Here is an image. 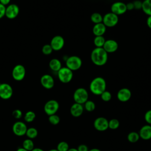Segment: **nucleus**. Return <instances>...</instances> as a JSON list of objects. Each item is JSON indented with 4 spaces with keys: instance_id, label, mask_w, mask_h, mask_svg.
Masks as SVG:
<instances>
[{
    "instance_id": "obj_1",
    "label": "nucleus",
    "mask_w": 151,
    "mask_h": 151,
    "mask_svg": "<svg viewBox=\"0 0 151 151\" xmlns=\"http://www.w3.org/2000/svg\"><path fill=\"white\" fill-rule=\"evenodd\" d=\"M92 63L97 66L105 65L108 60V53L103 48H94L90 54Z\"/></svg>"
},
{
    "instance_id": "obj_2",
    "label": "nucleus",
    "mask_w": 151,
    "mask_h": 151,
    "mask_svg": "<svg viewBox=\"0 0 151 151\" xmlns=\"http://www.w3.org/2000/svg\"><path fill=\"white\" fill-rule=\"evenodd\" d=\"M106 81L101 77H96L90 82L89 85L90 91L94 95L100 96L101 94L106 90Z\"/></svg>"
},
{
    "instance_id": "obj_3",
    "label": "nucleus",
    "mask_w": 151,
    "mask_h": 151,
    "mask_svg": "<svg viewBox=\"0 0 151 151\" xmlns=\"http://www.w3.org/2000/svg\"><path fill=\"white\" fill-rule=\"evenodd\" d=\"M73 99L75 103L84 104L88 100V93L83 87L77 88L73 93Z\"/></svg>"
},
{
    "instance_id": "obj_4",
    "label": "nucleus",
    "mask_w": 151,
    "mask_h": 151,
    "mask_svg": "<svg viewBox=\"0 0 151 151\" xmlns=\"http://www.w3.org/2000/svg\"><path fill=\"white\" fill-rule=\"evenodd\" d=\"M82 64V60L77 55H71L68 57L67 59L65 60V67L71 70L72 71L79 70L81 68Z\"/></svg>"
},
{
    "instance_id": "obj_5",
    "label": "nucleus",
    "mask_w": 151,
    "mask_h": 151,
    "mask_svg": "<svg viewBox=\"0 0 151 151\" xmlns=\"http://www.w3.org/2000/svg\"><path fill=\"white\" fill-rule=\"evenodd\" d=\"M58 80L64 84L70 83L73 78V71L67 67H62L57 72Z\"/></svg>"
},
{
    "instance_id": "obj_6",
    "label": "nucleus",
    "mask_w": 151,
    "mask_h": 151,
    "mask_svg": "<svg viewBox=\"0 0 151 151\" xmlns=\"http://www.w3.org/2000/svg\"><path fill=\"white\" fill-rule=\"evenodd\" d=\"M119 22V17L110 12L103 16V24L108 28H112L115 27Z\"/></svg>"
},
{
    "instance_id": "obj_7",
    "label": "nucleus",
    "mask_w": 151,
    "mask_h": 151,
    "mask_svg": "<svg viewBox=\"0 0 151 151\" xmlns=\"http://www.w3.org/2000/svg\"><path fill=\"white\" fill-rule=\"evenodd\" d=\"M60 107L58 102L54 99L47 101L44 106V110L46 114L50 116L56 114Z\"/></svg>"
},
{
    "instance_id": "obj_8",
    "label": "nucleus",
    "mask_w": 151,
    "mask_h": 151,
    "mask_svg": "<svg viewBox=\"0 0 151 151\" xmlns=\"http://www.w3.org/2000/svg\"><path fill=\"white\" fill-rule=\"evenodd\" d=\"M26 74L25 67L20 64L15 65L12 70V77L14 80L20 81H22Z\"/></svg>"
},
{
    "instance_id": "obj_9",
    "label": "nucleus",
    "mask_w": 151,
    "mask_h": 151,
    "mask_svg": "<svg viewBox=\"0 0 151 151\" xmlns=\"http://www.w3.org/2000/svg\"><path fill=\"white\" fill-rule=\"evenodd\" d=\"M12 94L13 89L10 84L6 83L0 84V98L3 100H8Z\"/></svg>"
},
{
    "instance_id": "obj_10",
    "label": "nucleus",
    "mask_w": 151,
    "mask_h": 151,
    "mask_svg": "<svg viewBox=\"0 0 151 151\" xmlns=\"http://www.w3.org/2000/svg\"><path fill=\"white\" fill-rule=\"evenodd\" d=\"M93 126L99 132H104L109 129V120L104 117H97L93 122Z\"/></svg>"
},
{
    "instance_id": "obj_11",
    "label": "nucleus",
    "mask_w": 151,
    "mask_h": 151,
    "mask_svg": "<svg viewBox=\"0 0 151 151\" xmlns=\"http://www.w3.org/2000/svg\"><path fill=\"white\" fill-rule=\"evenodd\" d=\"M27 129L28 127L26 124L21 121H17L14 123L12 127V132L17 136H22L25 135Z\"/></svg>"
},
{
    "instance_id": "obj_12",
    "label": "nucleus",
    "mask_w": 151,
    "mask_h": 151,
    "mask_svg": "<svg viewBox=\"0 0 151 151\" xmlns=\"http://www.w3.org/2000/svg\"><path fill=\"white\" fill-rule=\"evenodd\" d=\"M111 12L117 15V16L125 14L127 11L126 5L123 2H115L113 3L110 7Z\"/></svg>"
},
{
    "instance_id": "obj_13",
    "label": "nucleus",
    "mask_w": 151,
    "mask_h": 151,
    "mask_svg": "<svg viewBox=\"0 0 151 151\" xmlns=\"http://www.w3.org/2000/svg\"><path fill=\"white\" fill-rule=\"evenodd\" d=\"M65 41L64 38L59 35L53 37L50 41V45L51 46L53 51H58L61 50L64 46Z\"/></svg>"
},
{
    "instance_id": "obj_14",
    "label": "nucleus",
    "mask_w": 151,
    "mask_h": 151,
    "mask_svg": "<svg viewBox=\"0 0 151 151\" xmlns=\"http://www.w3.org/2000/svg\"><path fill=\"white\" fill-rule=\"evenodd\" d=\"M19 12V6L17 4H9L5 8V16L9 19H12L15 18L18 15Z\"/></svg>"
},
{
    "instance_id": "obj_15",
    "label": "nucleus",
    "mask_w": 151,
    "mask_h": 151,
    "mask_svg": "<svg viewBox=\"0 0 151 151\" xmlns=\"http://www.w3.org/2000/svg\"><path fill=\"white\" fill-rule=\"evenodd\" d=\"M41 86L45 89H51L54 86L55 81L54 78L50 74H44L40 78Z\"/></svg>"
},
{
    "instance_id": "obj_16",
    "label": "nucleus",
    "mask_w": 151,
    "mask_h": 151,
    "mask_svg": "<svg viewBox=\"0 0 151 151\" xmlns=\"http://www.w3.org/2000/svg\"><path fill=\"white\" fill-rule=\"evenodd\" d=\"M132 97V92L128 88L123 87L120 88L117 93V98L121 102L128 101Z\"/></svg>"
},
{
    "instance_id": "obj_17",
    "label": "nucleus",
    "mask_w": 151,
    "mask_h": 151,
    "mask_svg": "<svg viewBox=\"0 0 151 151\" xmlns=\"http://www.w3.org/2000/svg\"><path fill=\"white\" fill-rule=\"evenodd\" d=\"M118 47L119 45L116 40L113 39H109L106 40L103 48L107 53H113L117 50Z\"/></svg>"
},
{
    "instance_id": "obj_18",
    "label": "nucleus",
    "mask_w": 151,
    "mask_h": 151,
    "mask_svg": "<svg viewBox=\"0 0 151 151\" xmlns=\"http://www.w3.org/2000/svg\"><path fill=\"white\" fill-rule=\"evenodd\" d=\"M84 109L83 104H78L77 103H73L71 106L70 107V114L72 116L74 117H78L81 116L83 112H84Z\"/></svg>"
},
{
    "instance_id": "obj_19",
    "label": "nucleus",
    "mask_w": 151,
    "mask_h": 151,
    "mask_svg": "<svg viewBox=\"0 0 151 151\" xmlns=\"http://www.w3.org/2000/svg\"><path fill=\"white\" fill-rule=\"evenodd\" d=\"M140 138L143 140H147L151 139V125L145 124L143 126L139 131Z\"/></svg>"
},
{
    "instance_id": "obj_20",
    "label": "nucleus",
    "mask_w": 151,
    "mask_h": 151,
    "mask_svg": "<svg viewBox=\"0 0 151 151\" xmlns=\"http://www.w3.org/2000/svg\"><path fill=\"white\" fill-rule=\"evenodd\" d=\"M107 27L101 23L94 24L92 28V32L95 36H103L106 31Z\"/></svg>"
},
{
    "instance_id": "obj_21",
    "label": "nucleus",
    "mask_w": 151,
    "mask_h": 151,
    "mask_svg": "<svg viewBox=\"0 0 151 151\" xmlns=\"http://www.w3.org/2000/svg\"><path fill=\"white\" fill-rule=\"evenodd\" d=\"M49 67L52 71L57 73L62 67L61 63L57 58H52L49 62Z\"/></svg>"
},
{
    "instance_id": "obj_22",
    "label": "nucleus",
    "mask_w": 151,
    "mask_h": 151,
    "mask_svg": "<svg viewBox=\"0 0 151 151\" xmlns=\"http://www.w3.org/2000/svg\"><path fill=\"white\" fill-rule=\"evenodd\" d=\"M142 9L148 16H151V0H144L142 1Z\"/></svg>"
},
{
    "instance_id": "obj_23",
    "label": "nucleus",
    "mask_w": 151,
    "mask_h": 151,
    "mask_svg": "<svg viewBox=\"0 0 151 151\" xmlns=\"http://www.w3.org/2000/svg\"><path fill=\"white\" fill-rule=\"evenodd\" d=\"M127 140L130 143H136L137 142H138V140L140 139V136H139L138 132L133 131V132L129 133V134H127Z\"/></svg>"
},
{
    "instance_id": "obj_24",
    "label": "nucleus",
    "mask_w": 151,
    "mask_h": 151,
    "mask_svg": "<svg viewBox=\"0 0 151 151\" xmlns=\"http://www.w3.org/2000/svg\"><path fill=\"white\" fill-rule=\"evenodd\" d=\"M106 40L103 36H95L93 43L96 47L97 48H103Z\"/></svg>"
},
{
    "instance_id": "obj_25",
    "label": "nucleus",
    "mask_w": 151,
    "mask_h": 151,
    "mask_svg": "<svg viewBox=\"0 0 151 151\" xmlns=\"http://www.w3.org/2000/svg\"><path fill=\"white\" fill-rule=\"evenodd\" d=\"M38 132L37 129L35 127H31L27 129L25 135L27 136L28 139L32 140L35 137H37V136H38Z\"/></svg>"
},
{
    "instance_id": "obj_26",
    "label": "nucleus",
    "mask_w": 151,
    "mask_h": 151,
    "mask_svg": "<svg viewBox=\"0 0 151 151\" xmlns=\"http://www.w3.org/2000/svg\"><path fill=\"white\" fill-rule=\"evenodd\" d=\"M22 147L28 151H31L34 148V143L32 139H26L22 142Z\"/></svg>"
},
{
    "instance_id": "obj_27",
    "label": "nucleus",
    "mask_w": 151,
    "mask_h": 151,
    "mask_svg": "<svg viewBox=\"0 0 151 151\" xmlns=\"http://www.w3.org/2000/svg\"><path fill=\"white\" fill-rule=\"evenodd\" d=\"M90 20L94 24L101 23L103 21V16L99 12H94L90 16Z\"/></svg>"
},
{
    "instance_id": "obj_28",
    "label": "nucleus",
    "mask_w": 151,
    "mask_h": 151,
    "mask_svg": "<svg viewBox=\"0 0 151 151\" xmlns=\"http://www.w3.org/2000/svg\"><path fill=\"white\" fill-rule=\"evenodd\" d=\"M36 117L35 113L33 111H28L25 113L24 116V119L25 122L27 123H31L33 122Z\"/></svg>"
},
{
    "instance_id": "obj_29",
    "label": "nucleus",
    "mask_w": 151,
    "mask_h": 151,
    "mask_svg": "<svg viewBox=\"0 0 151 151\" xmlns=\"http://www.w3.org/2000/svg\"><path fill=\"white\" fill-rule=\"evenodd\" d=\"M83 105L84 110L88 112L93 111L96 109V104L92 100H88Z\"/></svg>"
},
{
    "instance_id": "obj_30",
    "label": "nucleus",
    "mask_w": 151,
    "mask_h": 151,
    "mask_svg": "<svg viewBox=\"0 0 151 151\" xmlns=\"http://www.w3.org/2000/svg\"><path fill=\"white\" fill-rule=\"evenodd\" d=\"M120 122L117 119H111L109 120V129L111 130H116L119 128Z\"/></svg>"
},
{
    "instance_id": "obj_31",
    "label": "nucleus",
    "mask_w": 151,
    "mask_h": 151,
    "mask_svg": "<svg viewBox=\"0 0 151 151\" xmlns=\"http://www.w3.org/2000/svg\"><path fill=\"white\" fill-rule=\"evenodd\" d=\"M69 145L67 142L61 141L57 146V149L58 151H67L69 149Z\"/></svg>"
},
{
    "instance_id": "obj_32",
    "label": "nucleus",
    "mask_w": 151,
    "mask_h": 151,
    "mask_svg": "<svg viewBox=\"0 0 151 151\" xmlns=\"http://www.w3.org/2000/svg\"><path fill=\"white\" fill-rule=\"evenodd\" d=\"M48 121L50 124L52 125H57L60 123V118L57 114H54L48 116Z\"/></svg>"
},
{
    "instance_id": "obj_33",
    "label": "nucleus",
    "mask_w": 151,
    "mask_h": 151,
    "mask_svg": "<svg viewBox=\"0 0 151 151\" xmlns=\"http://www.w3.org/2000/svg\"><path fill=\"white\" fill-rule=\"evenodd\" d=\"M101 99L105 102H108L110 100H111L112 98L111 93L107 90H105L104 92H103L100 95Z\"/></svg>"
},
{
    "instance_id": "obj_34",
    "label": "nucleus",
    "mask_w": 151,
    "mask_h": 151,
    "mask_svg": "<svg viewBox=\"0 0 151 151\" xmlns=\"http://www.w3.org/2000/svg\"><path fill=\"white\" fill-rule=\"evenodd\" d=\"M41 51H42V52L44 55H50L52 52L53 50L50 44H47L42 46Z\"/></svg>"
},
{
    "instance_id": "obj_35",
    "label": "nucleus",
    "mask_w": 151,
    "mask_h": 151,
    "mask_svg": "<svg viewBox=\"0 0 151 151\" xmlns=\"http://www.w3.org/2000/svg\"><path fill=\"white\" fill-rule=\"evenodd\" d=\"M12 116L16 119H20L22 117V112L19 109H15L12 111Z\"/></svg>"
},
{
    "instance_id": "obj_36",
    "label": "nucleus",
    "mask_w": 151,
    "mask_h": 151,
    "mask_svg": "<svg viewBox=\"0 0 151 151\" xmlns=\"http://www.w3.org/2000/svg\"><path fill=\"white\" fill-rule=\"evenodd\" d=\"M144 119L147 124L151 125V109L147 110L144 116Z\"/></svg>"
},
{
    "instance_id": "obj_37",
    "label": "nucleus",
    "mask_w": 151,
    "mask_h": 151,
    "mask_svg": "<svg viewBox=\"0 0 151 151\" xmlns=\"http://www.w3.org/2000/svg\"><path fill=\"white\" fill-rule=\"evenodd\" d=\"M134 5V9H142V1L139 0H136L133 2Z\"/></svg>"
},
{
    "instance_id": "obj_38",
    "label": "nucleus",
    "mask_w": 151,
    "mask_h": 151,
    "mask_svg": "<svg viewBox=\"0 0 151 151\" xmlns=\"http://www.w3.org/2000/svg\"><path fill=\"white\" fill-rule=\"evenodd\" d=\"M77 149L78 151H88L89 150L88 146L84 144H81L78 145V147H77Z\"/></svg>"
},
{
    "instance_id": "obj_39",
    "label": "nucleus",
    "mask_w": 151,
    "mask_h": 151,
    "mask_svg": "<svg viewBox=\"0 0 151 151\" xmlns=\"http://www.w3.org/2000/svg\"><path fill=\"white\" fill-rule=\"evenodd\" d=\"M5 8H6V6L0 3V19L5 17Z\"/></svg>"
},
{
    "instance_id": "obj_40",
    "label": "nucleus",
    "mask_w": 151,
    "mask_h": 151,
    "mask_svg": "<svg viewBox=\"0 0 151 151\" xmlns=\"http://www.w3.org/2000/svg\"><path fill=\"white\" fill-rule=\"evenodd\" d=\"M126 5L127 11H131V10H133L134 9V5H133V2L126 4Z\"/></svg>"
},
{
    "instance_id": "obj_41",
    "label": "nucleus",
    "mask_w": 151,
    "mask_h": 151,
    "mask_svg": "<svg viewBox=\"0 0 151 151\" xmlns=\"http://www.w3.org/2000/svg\"><path fill=\"white\" fill-rule=\"evenodd\" d=\"M146 24H147V26L150 29H151V16H148L146 19Z\"/></svg>"
},
{
    "instance_id": "obj_42",
    "label": "nucleus",
    "mask_w": 151,
    "mask_h": 151,
    "mask_svg": "<svg viewBox=\"0 0 151 151\" xmlns=\"http://www.w3.org/2000/svg\"><path fill=\"white\" fill-rule=\"evenodd\" d=\"M11 2V0H0V3L4 6L8 5Z\"/></svg>"
},
{
    "instance_id": "obj_43",
    "label": "nucleus",
    "mask_w": 151,
    "mask_h": 151,
    "mask_svg": "<svg viewBox=\"0 0 151 151\" xmlns=\"http://www.w3.org/2000/svg\"><path fill=\"white\" fill-rule=\"evenodd\" d=\"M31 151H44V150L41 148L36 147V148H34Z\"/></svg>"
},
{
    "instance_id": "obj_44",
    "label": "nucleus",
    "mask_w": 151,
    "mask_h": 151,
    "mask_svg": "<svg viewBox=\"0 0 151 151\" xmlns=\"http://www.w3.org/2000/svg\"><path fill=\"white\" fill-rule=\"evenodd\" d=\"M88 151H101V150H100L99 149H97V148H93L91 149H89Z\"/></svg>"
},
{
    "instance_id": "obj_45",
    "label": "nucleus",
    "mask_w": 151,
    "mask_h": 151,
    "mask_svg": "<svg viewBox=\"0 0 151 151\" xmlns=\"http://www.w3.org/2000/svg\"><path fill=\"white\" fill-rule=\"evenodd\" d=\"M16 151H28V150H25V149H24V148L22 147H19V148H18Z\"/></svg>"
},
{
    "instance_id": "obj_46",
    "label": "nucleus",
    "mask_w": 151,
    "mask_h": 151,
    "mask_svg": "<svg viewBox=\"0 0 151 151\" xmlns=\"http://www.w3.org/2000/svg\"><path fill=\"white\" fill-rule=\"evenodd\" d=\"M67 151H78V150H77V148L71 147V148H69V149Z\"/></svg>"
},
{
    "instance_id": "obj_47",
    "label": "nucleus",
    "mask_w": 151,
    "mask_h": 151,
    "mask_svg": "<svg viewBox=\"0 0 151 151\" xmlns=\"http://www.w3.org/2000/svg\"><path fill=\"white\" fill-rule=\"evenodd\" d=\"M48 151H58V150L57 149H52L49 150Z\"/></svg>"
},
{
    "instance_id": "obj_48",
    "label": "nucleus",
    "mask_w": 151,
    "mask_h": 151,
    "mask_svg": "<svg viewBox=\"0 0 151 151\" xmlns=\"http://www.w3.org/2000/svg\"><path fill=\"white\" fill-rule=\"evenodd\" d=\"M0 84H1V83H0Z\"/></svg>"
}]
</instances>
